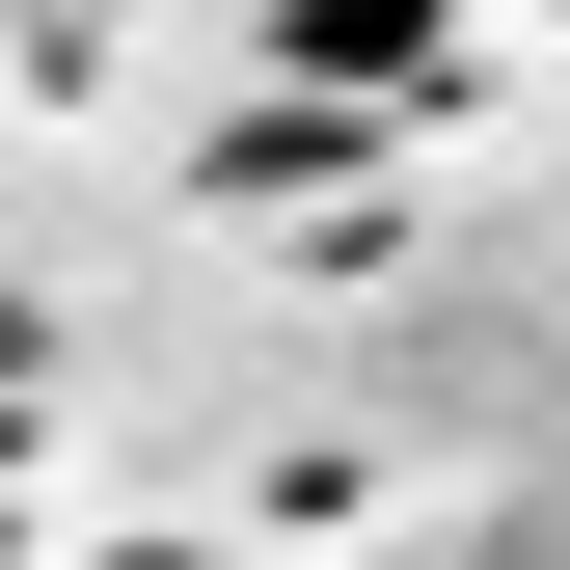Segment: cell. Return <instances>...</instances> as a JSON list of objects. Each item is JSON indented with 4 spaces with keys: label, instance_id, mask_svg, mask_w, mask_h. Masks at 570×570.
<instances>
[{
    "label": "cell",
    "instance_id": "6da1fadb",
    "mask_svg": "<svg viewBox=\"0 0 570 570\" xmlns=\"http://www.w3.org/2000/svg\"><path fill=\"white\" fill-rule=\"evenodd\" d=\"M109 570H164V543H109Z\"/></svg>",
    "mask_w": 570,
    "mask_h": 570
}]
</instances>
